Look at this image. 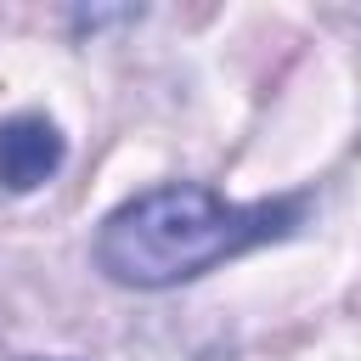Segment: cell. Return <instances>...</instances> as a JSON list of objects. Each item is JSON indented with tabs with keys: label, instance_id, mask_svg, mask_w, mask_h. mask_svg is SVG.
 I'll return each instance as SVG.
<instances>
[{
	"label": "cell",
	"instance_id": "7a4b0ae2",
	"mask_svg": "<svg viewBox=\"0 0 361 361\" xmlns=\"http://www.w3.org/2000/svg\"><path fill=\"white\" fill-rule=\"evenodd\" d=\"M62 169V130L45 113H17L0 124V186L34 192Z\"/></svg>",
	"mask_w": 361,
	"mask_h": 361
},
{
	"label": "cell",
	"instance_id": "6da1fadb",
	"mask_svg": "<svg viewBox=\"0 0 361 361\" xmlns=\"http://www.w3.org/2000/svg\"><path fill=\"white\" fill-rule=\"evenodd\" d=\"M305 203H231L197 180L152 186L118 203L96 231V265L124 288H175L192 282L259 243H276L299 226Z\"/></svg>",
	"mask_w": 361,
	"mask_h": 361
}]
</instances>
